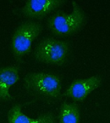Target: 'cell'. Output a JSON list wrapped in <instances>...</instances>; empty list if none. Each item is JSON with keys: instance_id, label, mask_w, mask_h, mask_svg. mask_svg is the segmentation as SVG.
I'll list each match as a JSON object with an SVG mask.
<instances>
[{"instance_id": "3957f363", "label": "cell", "mask_w": 110, "mask_h": 123, "mask_svg": "<svg viewBox=\"0 0 110 123\" xmlns=\"http://www.w3.org/2000/svg\"><path fill=\"white\" fill-rule=\"evenodd\" d=\"M43 26L38 21H27L15 29L11 39V49L17 62H22L23 57L30 52L34 40L42 32Z\"/></svg>"}, {"instance_id": "277c9868", "label": "cell", "mask_w": 110, "mask_h": 123, "mask_svg": "<svg viewBox=\"0 0 110 123\" xmlns=\"http://www.w3.org/2000/svg\"><path fill=\"white\" fill-rule=\"evenodd\" d=\"M70 44L67 41L53 37L42 38L35 49L34 55L37 61L55 65H62L67 60Z\"/></svg>"}, {"instance_id": "6da1fadb", "label": "cell", "mask_w": 110, "mask_h": 123, "mask_svg": "<svg viewBox=\"0 0 110 123\" xmlns=\"http://www.w3.org/2000/svg\"><path fill=\"white\" fill-rule=\"evenodd\" d=\"M24 87L30 95L37 99L52 102L61 97L62 78L45 72L27 73L24 78Z\"/></svg>"}, {"instance_id": "8992f818", "label": "cell", "mask_w": 110, "mask_h": 123, "mask_svg": "<svg viewBox=\"0 0 110 123\" xmlns=\"http://www.w3.org/2000/svg\"><path fill=\"white\" fill-rule=\"evenodd\" d=\"M102 84V78L99 76H93L88 78L77 79L68 86L62 96L71 98L74 101L82 102L93 91Z\"/></svg>"}, {"instance_id": "9c48e42d", "label": "cell", "mask_w": 110, "mask_h": 123, "mask_svg": "<svg viewBox=\"0 0 110 123\" xmlns=\"http://www.w3.org/2000/svg\"><path fill=\"white\" fill-rule=\"evenodd\" d=\"M59 123H79L81 113L77 104L64 102L60 106L58 115Z\"/></svg>"}, {"instance_id": "ba28073f", "label": "cell", "mask_w": 110, "mask_h": 123, "mask_svg": "<svg viewBox=\"0 0 110 123\" xmlns=\"http://www.w3.org/2000/svg\"><path fill=\"white\" fill-rule=\"evenodd\" d=\"M22 107L23 105L16 104L9 110L7 115L8 123H55V116L52 111L43 113L33 119L23 113Z\"/></svg>"}, {"instance_id": "7a4b0ae2", "label": "cell", "mask_w": 110, "mask_h": 123, "mask_svg": "<svg viewBox=\"0 0 110 123\" xmlns=\"http://www.w3.org/2000/svg\"><path fill=\"white\" fill-rule=\"evenodd\" d=\"M71 4L73 10L70 13L57 10L47 20V26L55 35H72L81 30L86 23V15L79 4L75 1L71 2Z\"/></svg>"}, {"instance_id": "5b68a950", "label": "cell", "mask_w": 110, "mask_h": 123, "mask_svg": "<svg viewBox=\"0 0 110 123\" xmlns=\"http://www.w3.org/2000/svg\"><path fill=\"white\" fill-rule=\"evenodd\" d=\"M64 0H28L15 13L30 19H41L65 3Z\"/></svg>"}, {"instance_id": "52a82bcc", "label": "cell", "mask_w": 110, "mask_h": 123, "mask_svg": "<svg viewBox=\"0 0 110 123\" xmlns=\"http://www.w3.org/2000/svg\"><path fill=\"white\" fill-rule=\"evenodd\" d=\"M19 66L8 65L0 68V101H12L14 99L9 90L19 78Z\"/></svg>"}]
</instances>
